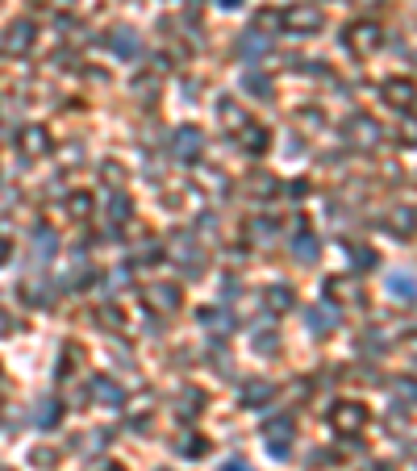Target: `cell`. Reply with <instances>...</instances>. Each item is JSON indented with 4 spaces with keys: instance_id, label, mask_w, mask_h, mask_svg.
<instances>
[{
    "instance_id": "14",
    "label": "cell",
    "mask_w": 417,
    "mask_h": 471,
    "mask_svg": "<svg viewBox=\"0 0 417 471\" xmlns=\"http://www.w3.org/2000/svg\"><path fill=\"white\" fill-rule=\"evenodd\" d=\"M58 413H63V405H58L54 397H42V401H33V426H42V430L58 426Z\"/></svg>"
},
{
    "instance_id": "37",
    "label": "cell",
    "mask_w": 417,
    "mask_h": 471,
    "mask_svg": "<svg viewBox=\"0 0 417 471\" xmlns=\"http://www.w3.org/2000/svg\"><path fill=\"white\" fill-rule=\"evenodd\" d=\"M368 471H393V468H388V463H372Z\"/></svg>"
},
{
    "instance_id": "7",
    "label": "cell",
    "mask_w": 417,
    "mask_h": 471,
    "mask_svg": "<svg viewBox=\"0 0 417 471\" xmlns=\"http://www.w3.org/2000/svg\"><path fill=\"white\" fill-rule=\"evenodd\" d=\"M267 46H272V38H267V33L246 29V33L234 42V54H238V58H259V54H267Z\"/></svg>"
},
{
    "instance_id": "4",
    "label": "cell",
    "mask_w": 417,
    "mask_h": 471,
    "mask_svg": "<svg viewBox=\"0 0 417 471\" xmlns=\"http://www.w3.org/2000/svg\"><path fill=\"white\" fill-rule=\"evenodd\" d=\"M263 442H267V451H272L276 459H284L288 447H292V417H276V422H267Z\"/></svg>"
},
{
    "instance_id": "19",
    "label": "cell",
    "mask_w": 417,
    "mask_h": 471,
    "mask_svg": "<svg viewBox=\"0 0 417 471\" xmlns=\"http://www.w3.org/2000/svg\"><path fill=\"white\" fill-rule=\"evenodd\" d=\"M109 46H113V50H117V54H121V58H134V54H138V50H142V42H138V38H134V33H129V29H117V33H113V38H109Z\"/></svg>"
},
{
    "instance_id": "24",
    "label": "cell",
    "mask_w": 417,
    "mask_h": 471,
    "mask_svg": "<svg viewBox=\"0 0 417 471\" xmlns=\"http://www.w3.org/2000/svg\"><path fill=\"white\" fill-rule=\"evenodd\" d=\"M267 301H272L276 313H288V309H292V288H288V284H276V288L267 292Z\"/></svg>"
},
{
    "instance_id": "9",
    "label": "cell",
    "mask_w": 417,
    "mask_h": 471,
    "mask_svg": "<svg viewBox=\"0 0 417 471\" xmlns=\"http://www.w3.org/2000/svg\"><path fill=\"white\" fill-rule=\"evenodd\" d=\"M21 154H50V134L42 129V125H29V129H21Z\"/></svg>"
},
{
    "instance_id": "8",
    "label": "cell",
    "mask_w": 417,
    "mask_h": 471,
    "mask_svg": "<svg viewBox=\"0 0 417 471\" xmlns=\"http://www.w3.org/2000/svg\"><path fill=\"white\" fill-rule=\"evenodd\" d=\"M305 321H309L313 334H330V330L338 326V309H334V301H330V305H313V309H305Z\"/></svg>"
},
{
    "instance_id": "3",
    "label": "cell",
    "mask_w": 417,
    "mask_h": 471,
    "mask_svg": "<svg viewBox=\"0 0 417 471\" xmlns=\"http://www.w3.org/2000/svg\"><path fill=\"white\" fill-rule=\"evenodd\" d=\"M343 46H347L355 58H368V54L380 46V29H376V25H368V21H359V25H351V29L343 33Z\"/></svg>"
},
{
    "instance_id": "36",
    "label": "cell",
    "mask_w": 417,
    "mask_h": 471,
    "mask_svg": "<svg viewBox=\"0 0 417 471\" xmlns=\"http://www.w3.org/2000/svg\"><path fill=\"white\" fill-rule=\"evenodd\" d=\"M4 330H8V313L0 309V334H4Z\"/></svg>"
},
{
    "instance_id": "28",
    "label": "cell",
    "mask_w": 417,
    "mask_h": 471,
    "mask_svg": "<svg viewBox=\"0 0 417 471\" xmlns=\"http://www.w3.org/2000/svg\"><path fill=\"white\" fill-rule=\"evenodd\" d=\"M393 292L409 305V301H414V280H409V276H393Z\"/></svg>"
},
{
    "instance_id": "23",
    "label": "cell",
    "mask_w": 417,
    "mask_h": 471,
    "mask_svg": "<svg viewBox=\"0 0 417 471\" xmlns=\"http://www.w3.org/2000/svg\"><path fill=\"white\" fill-rule=\"evenodd\" d=\"M129 217H134V205H129L125 196H113V200H109V221L121 225V221H129Z\"/></svg>"
},
{
    "instance_id": "13",
    "label": "cell",
    "mask_w": 417,
    "mask_h": 471,
    "mask_svg": "<svg viewBox=\"0 0 417 471\" xmlns=\"http://www.w3.org/2000/svg\"><path fill=\"white\" fill-rule=\"evenodd\" d=\"M54 250H58V238H54V230H38V234H33V267H46Z\"/></svg>"
},
{
    "instance_id": "10",
    "label": "cell",
    "mask_w": 417,
    "mask_h": 471,
    "mask_svg": "<svg viewBox=\"0 0 417 471\" xmlns=\"http://www.w3.org/2000/svg\"><path fill=\"white\" fill-rule=\"evenodd\" d=\"M171 255H175V259H184V263H188V271H200V267H205V255L192 246V238H188V234H175V238H171Z\"/></svg>"
},
{
    "instance_id": "20",
    "label": "cell",
    "mask_w": 417,
    "mask_h": 471,
    "mask_svg": "<svg viewBox=\"0 0 417 471\" xmlns=\"http://www.w3.org/2000/svg\"><path fill=\"white\" fill-rule=\"evenodd\" d=\"M200 409H205V397H200L196 388H184V392H180V405H175V413H180V417H196Z\"/></svg>"
},
{
    "instance_id": "31",
    "label": "cell",
    "mask_w": 417,
    "mask_h": 471,
    "mask_svg": "<svg viewBox=\"0 0 417 471\" xmlns=\"http://www.w3.org/2000/svg\"><path fill=\"white\" fill-rule=\"evenodd\" d=\"M200 321H205V326H213V330H230V317H226V313H217V309H205V313H200Z\"/></svg>"
},
{
    "instance_id": "33",
    "label": "cell",
    "mask_w": 417,
    "mask_h": 471,
    "mask_svg": "<svg viewBox=\"0 0 417 471\" xmlns=\"http://www.w3.org/2000/svg\"><path fill=\"white\" fill-rule=\"evenodd\" d=\"M246 88H251V92H259V96H267V92H272V83H267L263 75H255V71L246 75Z\"/></svg>"
},
{
    "instance_id": "1",
    "label": "cell",
    "mask_w": 417,
    "mask_h": 471,
    "mask_svg": "<svg viewBox=\"0 0 417 471\" xmlns=\"http://www.w3.org/2000/svg\"><path fill=\"white\" fill-rule=\"evenodd\" d=\"M330 426H334L338 434H363V430H368V405H359V401H338V405L330 409Z\"/></svg>"
},
{
    "instance_id": "18",
    "label": "cell",
    "mask_w": 417,
    "mask_h": 471,
    "mask_svg": "<svg viewBox=\"0 0 417 471\" xmlns=\"http://www.w3.org/2000/svg\"><path fill=\"white\" fill-rule=\"evenodd\" d=\"M317 250H322V246H317V238H313V234H305V225H301V234L292 238V255H297V259H305V263H317Z\"/></svg>"
},
{
    "instance_id": "17",
    "label": "cell",
    "mask_w": 417,
    "mask_h": 471,
    "mask_svg": "<svg viewBox=\"0 0 417 471\" xmlns=\"http://www.w3.org/2000/svg\"><path fill=\"white\" fill-rule=\"evenodd\" d=\"M92 397H96L100 405H121V401H125V392H121L113 380H104V376H96V380H92Z\"/></svg>"
},
{
    "instance_id": "34",
    "label": "cell",
    "mask_w": 417,
    "mask_h": 471,
    "mask_svg": "<svg viewBox=\"0 0 417 471\" xmlns=\"http://www.w3.org/2000/svg\"><path fill=\"white\" fill-rule=\"evenodd\" d=\"M221 471H251V468H246L242 459H230V463H226V468H221Z\"/></svg>"
},
{
    "instance_id": "21",
    "label": "cell",
    "mask_w": 417,
    "mask_h": 471,
    "mask_svg": "<svg viewBox=\"0 0 417 471\" xmlns=\"http://www.w3.org/2000/svg\"><path fill=\"white\" fill-rule=\"evenodd\" d=\"M88 213H92V196H88V192H75V196L67 200V217H71V221H84Z\"/></svg>"
},
{
    "instance_id": "25",
    "label": "cell",
    "mask_w": 417,
    "mask_h": 471,
    "mask_svg": "<svg viewBox=\"0 0 417 471\" xmlns=\"http://www.w3.org/2000/svg\"><path fill=\"white\" fill-rule=\"evenodd\" d=\"M326 296H351V301H359V288H355V280H330Z\"/></svg>"
},
{
    "instance_id": "12",
    "label": "cell",
    "mask_w": 417,
    "mask_h": 471,
    "mask_svg": "<svg viewBox=\"0 0 417 471\" xmlns=\"http://www.w3.org/2000/svg\"><path fill=\"white\" fill-rule=\"evenodd\" d=\"M146 301H150L155 309H167V313H171V309H180V288H175V284H150V288H146Z\"/></svg>"
},
{
    "instance_id": "29",
    "label": "cell",
    "mask_w": 417,
    "mask_h": 471,
    "mask_svg": "<svg viewBox=\"0 0 417 471\" xmlns=\"http://www.w3.org/2000/svg\"><path fill=\"white\" fill-rule=\"evenodd\" d=\"M393 225L401 230V238H409V230H414V213H409V209H397V213H393Z\"/></svg>"
},
{
    "instance_id": "35",
    "label": "cell",
    "mask_w": 417,
    "mask_h": 471,
    "mask_svg": "<svg viewBox=\"0 0 417 471\" xmlns=\"http://www.w3.org/2000/svg\"><path fill=\"white\" fill-rule=\"evenodd\" d=\"M8 250H13V246H8V242H4V238H0V263H4V259H8Z\"/></svg>"
},
{
    "instance_id": "5",
    "label": "cell",
    "mask_w": 417,
    "mask_h": 471,
    "mask_svg": "<svg viewBox=\"0 0 417 471\" xmlns=\"http://www.w3.org/2000/svg\"><path fill=\"white\" fill-rule=\"evenodd\" d=\"M29 46H33V21H13V25H8V33L0 38V50H4V54H13V58H17V54H25Z\"/></svg>"
},
{
    "instance_id": "26",
    "label": "cell",
    "mask_w": 417,
    "mask_h": 471,
    "mask_svg": "<svg viewBox=\"0 0 417 471\" xmlns=\"http://www.w3.org/2000/svg\"><path fill=\"white\" fill-rule=\"evenodd\" d=\"M221 121H226L230 129H242V125H246V113H242L238 104H230V100H226V104H221Z\"/></svg>"
},
{
    "instance_id": "30",
    "label": "cell",
    "mask_w": 417,
    "mask_h": 471,
    "mask_svg": "<svg viewBox=\"0 0 417 471\" xmlns=\"http://www.w3.org/2000/svg\"><path fill=\"white\" fill-rule=\"evenodd\" d=\"M351 259H355V271H372V267H376V255H372V250H359V246H355Z\"/></svg>"
},
{
    "instance_id": "15",
    "label": "cell",
    "mask_w": 417,
    "mask_h": 471,
    "mask_svg": "<svg viewBox=\"0 0 417 471\" xmlns=\"http://www.w3.org/2000/svg\"><path fill=\"white\" fill-rule=\"evenodd\" d=\"M272 392H276V388H272L267 380H251V384L242 388V405H246V409H263V405L272 401Z\"/></svg>"
},
{
    "instance_id": "27",
    "label": "cell",
    "mask_w": 417,
    "mask_h": 471,
    "mask_svg": "<svg viewBox=\"0 0 417 471\" xmlns=\"http://www.w3.org/2000/svg\"><path fill=\"white\" fill-rule=\"evenodd\" d=\"M272 234H276V221H263V217L251 221V238L255 242H272Z\"/></svg>"
},
{
    "instance_id": "11",
    "label": "cell",
    "mask_w": 417,
    "mask_h": 471,
    "mask_svg": "<svg viewBox=\"0 0 417 471\" xmlns=\"http://www.w3.org/2000/svg\"><path fill=\"white\" fill-rule=\"evenodd\" d=\"M347 129H351V142H355V146H376V142H380V125H376L372 117H355Z\"/></svg>"
},
{
    "instance_id": "22",
    "label": "cell",
    "mask_w": 417,
    "mask_h": 471,
    "mask_svg": "<svg viewBox=\"0 0 417 471\" xmlns=\"http://www.w3.org/2000/svg\"><path fill=\"white\" fill-rule=\"evenodd\" d=\"M242 146H246L251 154H259V150L267 146V134H263L259 125H242Z\"/></svg>"
},
{
    "instance_id": "16",
    "label": "cell",
    "mask_w": 417,
    "mask_h": 471,
    "mask_svg": "<svg viewBox=\"0 0 417 471\" xmlns=\"http://www.w3.org/2000/svg\"><path fill=\"white\" fill-rule=\"evenodd\" d=\"M384 96H388V104L409 109V100H414V83H409V79H388V83H384Z\"/></svg>"
},
{
    "instance_id": "38",
    "label": "cell",
    "mask_w": 417,
    "mask_h": 471,
    "mask_svg": "<svg viewBox=\"0 0 417 471\" xmlns=\"http://www.w3.org/2000/svg\"><path fill=\"white\" fill-rule=\"evenodd\" d=\"M221 4H226V8H238V4H242V0H221Z\"/></svg>"
},
{
    "instance_id": "32",
    "label": "cell",
    "mask_w": 417,
    "mask_h": 471,
    "mask_svg": "<svg viewBox=\"0 0 417 471\" xmlns=\"http://www.w3.org/2000/svg\"><path fill=\"white\" fill-rule=\"evenodd\" d=\"M180 451L196 459V455H205V451H209V442H205V438H188V442H180Z\"/></svg>"
},
{
    "instance_id": "6",
    "label": "cell",
    "mask_w": 417,
    "mask_h": 471,
    "mask_svg": "<svg viewBox=\"0 0 417 471\" xmlns=\"http://www.w3.org/2000/svg\"><path fill=\"white\" fill-rule=\"evenodd\" d=\"M200 146H205V138H200V129H192V125L175 129V138H171V154H175V159H196Z\"/></svg>"
},
{
    "instance_id": "39",
    "label": "cell",
    "mask_w": 417,
    "mask_h": 471,
    "mask_svg": "<svg viewBox=\"0 0 417 471\" xmlns=\"http://www.w3.org/2000/svg\"><path fill=\"white\" fill-rule=\"evenodd\" d=\"M368 4H384V0H368Z\"/></svg>"
},
{
    "instance_id": "2",
    "label": "cell",
    "mask_w": 417,
    "mask_h": 471,
    "mask_svg": "<svg viewBox=\"0 0 417 471\" xmlns=\"http://www.w3.org/2000/svg\"><path fill=\"white\" fill-rule=\"evenodd\" d=\"M280 21H284L292 33H317L326 17H322V8H317V4H292V8H284V13H280Z\"/></svg>"
}]
</instances>
